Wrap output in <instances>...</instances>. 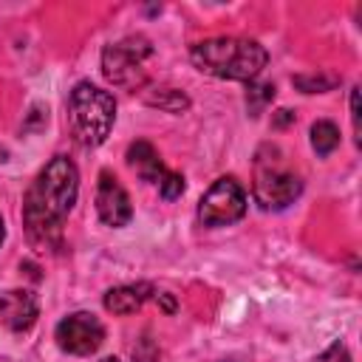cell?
Wrapping results in <instances>:
<instances>
[{"mask_svg": "<svg viewBox=\"0 0 362 362\" xmlns=\"http://www.w3.org/2000/svg\"><path fill=\"white\" fill-rule=\"evenodd\" d=\"M311 147L317 150V156H331L339 147V127L328 119H320L311 124Z\"/></svg>", "mask_w": 362, "mask_h": 362, "instance_id": "obj_12", "label": "cell"}, {"mask_svg": "<svg viewBox=\"0 0 362 362\" xmlns=\"http://www.w3.org/2000/svg\"><path fill=\"white\" fill-rule=\"evenodd\" d=\"M359 88H354V93H351V119H354V133L359 136V93H356Z\"/></svg>", "mask_w": 362, "mask_h": 362, "instance_id": "obj_18", "label": "cell"}, {"mask_svg": "<svg viewBox=\"0 0 362 362\" xmlns=\"http://www.w3.org/2000/svg\"><path fill=\"white\" fill-rule=\"evenodd\" d=\"M79 195V170L68 156H54L23 201V223L25 235L37 249H59L62 246V221L74 209Z\"/></svg>", "mask_w": 362, "mask_h": 362, "instance_id": "obj_1", "label": "cell"}, {"mask_svg": "<svg viewBox=\"0 0 362 362\" xmlns=\"http://www.w3.org/2000/svg\"><path fill=\"white\" fill-rule=\"evenodd\" d=\"M255 201L260 204V209H286L288 204H294V198L303 192V181L277 167V164H263L257 161V173H255Z\"/></svg>", "mask_w": 362, "mask_h": 362, "instance_id": "obj_6", "label": "cell"}, {"mask_svg": "<svg viewBox=\"0 0 362 362\" xmlns=\"http://www.w3.org/2000/svg\"><path fill=\"white\" fill-rule=\"evenodd\" d=\"M339 79L337 76H294V85L297 88H303L305 93H322V90H331L334 85H337Z\"/></svg>", "mask_w": 362, "mask_h": 362, "instance_id": "obj_15", "label": "cell"}, {"mask_svg": "<svg viewBox=\"0 0 362 362\" xmlns=\"http://www.w3.org/2000/svg\"><path fill=\"white\" fill-rule=\"evenodd\" d=\"M277 113H280V116H277V122H274L277 127H283V124H288V122L294 119V113H291V110H277Z\"/></svg>", "mask_w": 362, "mask_h": 362, "instance_id": "obj_19", "label": "cell"}, {"mask_svg": "<svg viewBox=\"0 0 362 362\" xmlns=\"http://www.w3.org/2000/svg\"><path fill=\"white\" fill-rule=\"evenodd\" d=\"M127 164L139 173V178H144L150 184H158L164 178V173H167V167L161 164L156 147L150 141H144V139H139V141H133L127 147Z\"/></svg>", "mask_w": 362, "mask_h": 362, "instance_id": "obj_11", "label": "cell"}, {"mask_svg": "<svg viewBox=\"0 0 362 362\" xmlns=\"http://www.w3.org/2000/svg\"><path fill=\"white\" fill-rule=\"evenodd\" d=\"M246 215V189L238 178L223 175L198 201V221L204 226H226Z\"/></svg>", "mask_w": 362, "mask_h": 362, "instance_id": "obj_5", "label": "cell"}, {"mask_svg": "<svg viewBox=\"0 0 362 362\" xmlns=\"http://www.w3.org/2000/svg\"><path fill=\"white\" fill-rule=\"evenodd\" d=\"M156 187H158V192H161V198H164V201H175V198L184 192V175H178V173L167 170V173H164V178H161Z\"/></svg>", "mask_w": 362, "mask_h": 362, "instance_id": "obj_16", "label": "cell"}, {"mask_svg": "<svg viewBox=\"0 0 362 362\" xmlns=\"http://www.w3.org/2000/svg\"><path fill=\"white\" fill-rule=\"evenodd\" d=\"M144 99H147V105L161 107L167 113H181V110L189 107V99L178 88H158V93H147Z\"/></svg>", "mask_w": 362, "mask_h": 362, "instance_id": "obj_13", "label": "cell"}, {"mask_svg": "<svg viewBox=\"0 0 362 362\" xmlns=\"http://www.w3.org/2000/svg\"><path fill=\"white\" fill-rule=\"evenodd\" d=\"M116 122V102L93 82H76L68 96V127L82 147H99Z\"/></svg>", "mask_w": 362, "mask_h": 362, "instance_id": "obj_3", "label": "cell"}, {"mask_svg": "<svg viewBox=\"0 0 362 362\" xmlns=\"http://www.w3.org/2000/svg\"><path fill=\"white\" fill-rule=\"evenodd\" d=\"M189 59L198 71L218 76V79H235V82H255L260 71L269 62L266 48L257 40L246 37H212L198 45H192Z\"/></svg>", "mask_w": 362, "mask_h": 362, "instance_id": "obj_2", "label": "cell"}, {"mask_svg": "<svg viewBox=\"0 0 362 362\" xmlns=\"http://www.w3.org/2000/svg\"><path fill=\"white\" fill-rule=\"evenodd\" d=\"M54 337L65 354L88 356V354L99 351V345L105 342V325L99 322V317H93L88 311H76L57 322Z\"/></svg>", "mask_w": 362, "mask_h": 362, "instance_id": "obj_7", "label": "cell"}, {"mask_svg": "<svg viewBox=\"0 0 362 362\" xmlns=\"http://www.w3.org/2000/svg\"><path fill=\"white\" fill-rule=\"evenodd\" d=\"M274 99V85L272 82H249L246 88V107L252 110V116L263 113V107Z\"/></svg>", "mask_w": 362, "mask_h": 362, "instance_id": "obj_14", "label": "cell"}, {"mask_svg": "<svg viewBox=\"0 0 362 362\" xmlns=\"http://www.w3.org/2000/svg\"><path fill=\"white\" fill-rule=\"evenodd\" d=\"M153 54L144 37H124L102 51V74L116 88H139L144 82V59Z\"/></svg>", "mask_w": 362, "mask_h": 362, "instance_id": "obj_4", "label": "cell"}, {"mask_svg": "<svg viewBox=\"0 0 362 362\" xmlns=\"http://www.w3.org/2000/svg\"><path fill=\"white\" fill-rule=\"evenodd\" d=\"M99 362H119L116 356H105V359H99Z\"/></svg>", "mask_w": 362, "mask_h": 362, "instance_id": "obj_21", "label": "cell"}, {"mask_svg": "<svg viewBox=\"0 0 362 362\" xmlns=\"http://www.w3.org/2000/svg\"><path fill=\"white\" fill-rule=\"evenodd\" d=\"M37 297L28 291V288H8L0 294V322L20 334V331H28L34 322H37Z\"/></svg>", "mask_w": 362, "mask_h": 362, "instance_id": "obj_9", "label": "cell"}, {"mask_svg": "<svg viewBox=\"0 0 362 362\" xmlns=\"http://www.w3.org/2000/svg\"><path fill=\"white\" fill-rule=\"evenodd\" d=\"M96 212H99L102 223H107V226H124L133 218L130 195L124 192L119 178L107 170H102L99 181H96Z\"/></svg>", "mask_w": 362, "mask_h": 362, "instance_id": "obj_8", "label": "cell"}, {"mask_svg": "<svg viewBox=\"0 0 362 362\" xmlns=\"http://www.w3.org/2000/svg\"><path fill=\"white\" fill-rule=\"evenodd\" d=\"M3 240H6V223H3V218H0V246H3Z\"/></svg>", "mask_w": 362, "mask_h": 362, "instance_id": "obj_20", "label": "cell"}, {"mask_svg": "<svg viewBox=\"0 0 362 362\" xmlns=\"http://www.w3.org/2000/svg\"><path fill=\"white\" fill-rule=\"evenodd\" d=\"M314 362H351V354H348V348L342 345V342H334L325 354H320Z\"/></svg>", "mask_w": 362, "mask_h": 362, "instance_id": "obj_17", "label": "cell"}, {"mask_svg": "<svg viewBox=\"0 0 362 362\" xmlns=\"http://www.w3.org/2000/svg\"><path fill=\"white\" fill-rule=\"evenodd\" d=\"M153 286L150 283H127V286H116L105 294V308L110 314H119V317H127V314H136L150 297H153Z\"/></svg>", "mask_w": 362, "mask_h": 362, "instance_id": "obj_10", "label": "cell"}]
</instances>
